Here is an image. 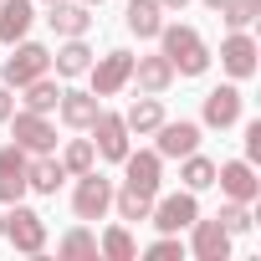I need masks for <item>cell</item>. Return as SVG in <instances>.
<instances>
[{"instance_id": "6da1fadb", "label": "cell", "mask_w": 261, "mask_h": 261, "mask_svg": "<svg viewBox=\"0 0 261 261\" xmlns=\"http://www.w3.org/2000/svg\"><path fill=\"white\" fill-rule=\"evenodd\" d=\"M159 51L169 57V67H174V77H200L205 67H210V46H205V36L195 31V26H159Z\"/></svg>"}, {"instance_id": "7a4b0ae2", "label": "cell", "mask_w": 261, "mask_h": 261, "mask_svg": "<svg viewBox=\"0 0 261 261\" xmlns=\"http://www.w3.org/2000/svg\"><path fill=\"white\" fill-rule=\"evenodd\" d=\"M51 72V51L41 46V41H16L11 46V57H6V67H0V82H6L11 92H21L26 82H36V77H46Z\"/></svg>"}, {"instance_id": "3957f363", "label": "cell", "mask_w": 261, "mask_h": 261, "mask_svg": "<svg viewBox=\"0 0 261 261\" xmlns=\"http://www.w3.org/2000/svg\"><path fill=\"white\" fill-rule=\"evenodd\" d=\"M6 241L16 246V251H26V256H41L46 251V220L31 210V205H11L6 210Z\"/></svg>"}, {"instance_id": "277c9868", "label": "cell", "mask_w": 261, "mask_h": 261, "mask_svg": "<svg viewBox=\"0 0 261 261\" xmlns=\"http://www.w3.org/2000/svg\"><path fill=\"white\" fill-rule=\"evenodd\" d=\"M200 215V200H195V190H174V195H154V210H149V220L164 230V236H179V230H190V220Z\"/></svg>"}, {"instance_id": "5b68a950", "label": "cell", "mask_w": 261, "mask_h": 261, "mask_svg": "<svg viewBox=\"0 0 261 261\" xmlns=\"http://www.w3.org/2000/svg\"><path fill=\"white\" fill-rule=\"evenodd\" d=\"M128 77H134V51H108V57H97L92 67H87V82H92V92L97 97H118L123 87H128Z\"/></svg>"}, {"instance_id": "8992f818", "label": "cell", "mask_w": 261, "mask_h": 261, "mask_svg": "<svg viewBox=\"0 0 261 261\" xmlns=\"http://www.w3.org/2000/svg\"><path fill=\"white\" fill-rule=\"evenodd\" d=\"M72 210H77V220H102V215L113 210V179H102L97 169L77 174V190H72Z\"/></svg>"}, {"instance_id": "52a82bcc", "label": "cell", "mask_w": 261, "mask_h": 261, "mask_svg": "<svg viewBox=\"0 0 261 261\" xmlns=\"http://www.w3.org/2000/svg\"><path fill=\"white\" fill-rule=\"evenodd\" d=\"M92 149H97V159H108V164H123V154H128V123H123V113H97L92 118Z\"/></svg>"}, {"instance_id": "ba28073f", "label": "cell", "mask_w": 261, "mask_h": 261, "mask_svg": "<svg viewBox=\"0 0 261 261\" xmlns=\"http://www.w3.org/2000/svg\"><path fill=\"white\" fill-rule=\"evenodd\" d=\"M215 185H220L225 200H241V205H251V200L261 195V179H256V164H251V159H225V164H215Z\"/></svg>"}, {"instance_id": "9c48e42d", "label": "cell", "mask_w": 261, "mask_h": 261, "mask_svg": "<svg viewBox=\"0 0 261 261\" xmlns=\"http://www.w3.org/2000/svg\"><path fill=\"white\" fill-rule=\"evenodd\" d=\"M11 123H16V144L26 149V154H57V123L46 118V113H11Z\"/></svg>"}, {"instance_id": "30bf717a", "label": "cell", "mask_w": 261, "mask_h": 261, "mask_svg": "<svg viewBox=\"0 0 261 261\" xmlns=\"http://www.w3.org/2000/svg\"><path fill=\"white\" fill-rule=\"evenodd\" d=\"M241 108H246V97H241V87L236 82H225V87H210L205 92V113H200V123L205 128H236L241 123Z\"/></svg>"}, {"instance_id": "8fae6325", "label": "cell", "mask_w": 261, "mask_h": 261, "mask_svg": "<svg viewBox=\"0 0 261 261\" xmlns=\"http://www.w3.org/2000/svg\"><path fill=\"white\" fill-rule=\"evenodd\" d=\"M154 134H159V139H154V154H159V159H185V154L200 149V123H190V118H179V123L164 118Z\"/></svg>"}, {"instance_id": "7c38bea8", "label": "cell", "mask_w": 261, "mask_h": 261, "mask_svg": "<svg viewBox=\"0 0 261 261\" xmlns=\"http://www.w3.org/2000/svg\"><path fill=\"white\" fill-rule=\"evenodd\" d=\"M123 185H134V190H144V195H159V185H164V159L154 154V149H128L123 154Z\"/></svg>"}, {"instance_id": "4fadbf2b", "label": "cell", "mask_w": 261, "mask_h": 261, "mask_svg": "<svg viewBox=\"0 0 261 261\" xmlns=\"http://www.w3.org/2000/svg\"><path fill=\"white\" fill-rule=\"evenodd\" d=\"M256 57H261V46H256L246 31H230V36L220 41V67L230 72V82H246V77H256Z\"/></svg>"}, {"instance_id": "5bb4252c", "label": "cell", "mask_w": 261, "mask_h": 261, "mask_svg": "<svg viewBox=\"0 0 261 261\" xmlns=\"http://www.w3.org/2000/svg\"><path fill=\"white\" fill-rule=\"evenodd\" d=\"M134 82L139 92H149V97H164L169 87H174V67H169V57L164 51H154V57H134Z\"/></svg>"}, {"instance_id": "9a60e30c", "label": "cell", "mask_w": 261, "mask_h": 261, "mask_svg": "<svg viewBox=\"0 0 261 261\" xmlns=\"http://www.w3.org/2000/svg\"><path fill=\"white\" fill-rule=\"evenodd\" d=\"M57 113H62V123L67 128H92V118L102 113V97L92 92V87H62V102H57Z\"/></svg>"}, {"instance_id": "2e32d148", "label": "cell", "mask_w": 261, "mask_h": 261, "mask_svg": "<svg viewBox=\"0 0 261 261\" xmlns=\"http://www.w3.org/2000/svg\"><path fill=\"white\" fill-rule=\"evenodd\" d=\"M190 251L200 256V261H225L230 256V230L220 225V220H190Z\"/></svg>"}, {"instance_id": "e0dca14e", "label": "cell", "mask_w": 261, "mask_h": 261, "mask_svg": "<svg viewBox=\"0 0 261 261\" xmlns=\"http://www.w3.org/2000/svg\"><path fill=\"white\" fill-rule=\"evenodd\" d=\"M26 149L21 144H6L0 149V205H16L26 195Z\"/></svg>"}, {"instance_id": "ac0fdd59", "label": "cell", "mask_w": 261, "mask_h": 261, "mask_svg": "<svg viewBox=\"0 0 261 261\" xmlns=\"http://www.w3.org/2000/svg\"><path fill=\"white\" fill-rule=\"evenodd\" d=\"M51 31L67 41V36H87L92 31V6H82V0H51Z\"/></svg>"}, {"instance_id": "d6986e66", "label": "cell", "mask_w": 261, "mask_h": 261, "mask_svg": "<svg viewBox=\"0 0 261 261\" xmlns=\"http://www.w3.org/2000/svg\"><path fill=\"white\" fill-rule=\"evenodd\" d=\"M62 179H67V169H62L57 154H31V159H26V190H36V195H57Z\"/></svg>"}, {"instance_id": "ffe728a7", "label": "cell", "mask_w": 261, "mask_h": 261, "mask_svg": "<svg viewBox=\"0 0 261 261\" xmlns=\"http://www.w3.org/2000/svg\"><path fill=\"white\" fill-rule=\"evenodd\" d=\"M36 21V6L31 0H0V46H16Z\"/></svg>"}, {"instance_id": "44dd1931", "label": "cell", "mask_w": 261, "mask_h": 261, "mask_svg": "<svg viewBox=\"0 0 261 261\" xmlns=\"http://www.w3.org/2000/svg\"><path fill=\"white\" fill-rule=\"evenodd\" d=\"M123 26L134 31L139 41H154V36H159V26H164V6H159V0H128Z\"/></svg>"}, {"instance_id": "7402d4cb", "label": "cell", "mask_w": 261, "mask_h": 261, "mask_svg": "<svg viewBox=\"0 0 261 261\" xmlns=\"http://www.w3.org/2000/svg\"><path fill=\"white\" fill-rule=\"evenodd\" d=\"M51 67H57V77H87V67H92V46H87L82 36H67V41L57 46Z\"/></svg>"}, {"instance_id": "603a6c76", "label": "cell", "mask_w": 261, "mask_h": 261, "mask_svg": "<svg viewBox=\"0 0 261 261\" xmlns=\"http://www.w3.org/2000/svg\"><path fill=\"white\" fill-rule=\"evenodd\" d=\"M123 123H128V134H154V128L164 123V102H159V97H149V92H139L134 102H128Z\"/></svg>"}, {"instance_id": "cb8c5ba5", "label": "cell", "mask_w": 261, "mask_h": 261, "mask_svg": "<svg viewBox=\"0 0 261 261\" xmlns=\"http://www.w3.org/2000/svg\"><path fill=\"white\" fill-rule=\"evenodd\" d=\"M21 92H26V97H21V102H26V113H57V102H62V87H57V77H51V72H46V77H36V82H26Z\"/></svg>"}, {"instance_id": "d4e9b609", "label": "cell", "mask_w": 261, "mask_h": 261, "mask_svg": "<svg viewBox=\"0 0 261 261\" xmlns=\"http://www.w3.org/2000/svg\"><path fill=\"white\" fill-rule=\"evenodd\" d=\"M113 210H118V220H149L154 195H144V190H134V185H123V190H113Z\"/></svg>"}, {"instance_id": "484cf974", "label": "cell", "mask_w": 261, "mask_h": 261, "mask_svg": "<svg viewBox=\"0 0 261 261\" xmlns=\"http://www.w3.org/2000/svg\"><path fill=\"white\" fill-rule=\"evenodd\" d=\"M97 256H108V261H134L139 246H134V236H128V225H108V230L97 236Z\"/></svg>"}, {"instance_id": "4316f807", "label": "cell", "mask_w": 261, "mask_h": 261, "mask_svg": "<svg viewBox=\"0 0 261 261\" xmlns=\"http://www.w3.org/2000/svg\"><path fill=\"white\" fill-rule=\"evenodd\" d=\"M179 179H185V190H195V195H200V190H210V185H215V159H205L200 149H195V154H185Z\"/></svg>"}, {"instance_id": "83f0119b", "label": "cell", "mask_w": 261, "mask_h": 261, "mask_svg": "<svg viewBox=\"0 0 261 261\" xmlns=\"http://www.w3.org/2000/svg\"><path fill=\"white\" fill-rule=\"evenodd\" d=\"M57 256H67V261H87V256H97V236H92L87 225H77V230H67V236L57 241Z\"/></svg>"}, {"instance_id": "f1b7e54d", "label": "cell", "mask_w": 261, "mask_h": 261, "mask_svg": "<svg viewBox=\"0 0 261 261\" xmlns=\"http://www.w3.org/2000/svg\"><path fill=\"white\" fill-rule=\"evenodd\" d=\"M62 169H67V174H87V169H97V149H92V139H72V144L62 149Z\"/></svg>"}, {"instance_id": "f546056e", "label": "cell", "mask_w": 261, "mask_h": 261, "mask_svg": "<svg viewBox=\"0 0 261 261\" xmlns=\"http://www.w3.org/2000/svg\"><path fill=\"white\" fill-rule=\"evenodd\" d=\"M215 220H220V225H225V230H230V236H246V230H251V225H256V220H251V205H241V200H225V205H220V215H215Z\"/></svg>"}, {"instance_id": "4dcf8cb0", "label": "cell", "mask_w": 261, "mask_h": 261, "mask_svg": "<svg viewBox=\"0 0 261 261\" xmlns=\"http://www.w3.org/2000/svg\"><path fill=\"white\" fill-rule=\"evenodd\" d=\"M256 16H261V0H230V6L220 11V21H225L230 31H246Z\"/></svg>"}, {"instance_id": "1f68e13d", "label": "cell", "mask_w": 261, "mask_h": 261, "mask_svg": "<svg viewBox=\"0 0 261 261\" xmlns=\"http://www.w3.org/2000/svg\"><path fill=\"white\" fill-rule=\"evenodd\" d=\"M144 256H149V261H179V256H185V246H179V236H159Z\"/></svg>"}, {"instance_id": "d6a6232c", "label": "cell", "mask_w": 261, "mask_h": 261, "mask_svg": "<svg viewBox=\"0 0 261 261\" xmlns=\"http://www.w3.org/2000/svg\"><path fill=\"white\" fill-rule=\"evenodd\" d=\"M246 159H251V164L261 159V118H256V123H246Z\"/></svg>"}, {"instance_id": "836d02e7", "label": "cell", "mask_w": 261, "mask_h": 261, "mask_svg": "<svg viewBox=\"0 0 261 261\" xmlns=\"http://www.w3.org/2000/svg\"><path fill=\"white\" fill-rule=\"evenodd\" d=\"M11 113H16V92L0 82V123H11Z\"/></svg>"}, {"instance_id": "e575fe53", "label": "cell", "mask_w": 261, "mask_h": 261, "mask_svg": "<svg viewBox=\"0 0 261 261\" xmlns=\"http://www.w3.org/2000/svg\"><path fill=\"white\" fill-rule=\"evenodd\" d=\"M159 6H164V16H169V11H185L190 0H159Z\"/></svg>"}, {"instance_id": "d590c367", "label": "cell", "mask_w": 261, "mask_h": 261, "mask_svg": "<svg viewBox=\"0 0 261 261\" xmlns=\"http://www.w3.org/2000/svg\"><path fill=\"white\" fill-rule=\"evenodd\" d=\"M205 6H210V11H225V6H230V0H205Z\"/></svg>"}, {"instance_id": "8d00e7d4", "label": "cell", "mask_w": 261, "mask_h": 261, "mask_svg": "<svg viewBox=\"0 0 261 261\" xmlns=\"http://www.w3.org/2000/svg\"><path fill=\"white\" fill-rule=\"evenodd\" d=\"M0 236H6V215H0Z\"/></svg>"}, {"instance_id": "74e56055", "label": "cell", "mask_w": 261, "mask_h": 261, "mask_svg": "<svg viewBox=\"0 0 261 261\" xmlns=\"http://www.w3.org/2000/svg\"><path fill=\"white\" fill-rule=\"evenodd\" d=\"M82 6H102V0H82Z\"/></svg>"}, {"instance_id": "f35d334b", "label": "cell", "mask_w": 261, "mask_h": 261, "mask_svg": "<svg viewBox=\"0 0 261 261\" xmlns=\"http://www.w3.org/2000/svg\"><path fill=\"white\" fill-rule=\"evenodd\" d=\"M46 6H51V0H46Z\"/></svg>"}]
</instances>
